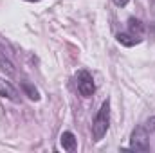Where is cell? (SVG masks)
<instances>
[{"label": "cell", "instance_id": "cell-5", "mask_svg": "<svg viewBox=\"0 0 155 153\" xmlns=\"http://www.w3.org/2000/svg\"><path fill=\"white\" fill-rule=\"evenodd\" d=\"M60 146L65 151H74L76 150V135L72 132H63L60 137Z\"/></svg>", "mask_w": 155, "mask_h": 153}, {"label": "cell", "instance_id": "cell-4", "mask_svg": "<svg viewBox=\"0 0 155 153\" xmlns=\"http://www.w3.org/2000/svg\"><path fill=\"white\" fill-rule=\"evenodd\" d=\"M0 97H5V99H9V101H13V103H18V101H20L16 88H15L9 81H5V79H2V77H0Z\"/></svg>", "mask_w": 155, "mask_h": 153}, {"label": "cell", "instance_id": "cell-12", "mask_svg": "<svg viewBox=\"0 0 155 153\" xmlns=\"http://www.w3.org/2000/svg\"><path fill=\"white\" fill-rule=\"evenodd\" d=\"M25 2H35L36 4V2H41V0H25Z\"/></svg>", "mask_w": 155, "mask_h": 153}, {"label": "cell", "instance_id": "cell-9", "mask_svg": "<svg viewBox=\"0 0 155 153\" xmlns=\"http://www.w3.org/2000/svg\"><path fill=\"white\" fill-rule=\"evenodd\" d=\"M128 31H130V34L141 38L143 33H144V25H143L141 20H137V18H130V20H128Z\"/></svg>", "mask_w": 155, "mask_h": 153}, {"label": "cell", "instance_id": "cell-2", "mask_svg": "<svg viewBox=\"0 0 155 153\" xmlns=\"http://www.w3.org/2000/svg\"><path fill=\"white\" fill-rule=\"evenodd\" d=\"M130 150L135 151H148L150 150V142H148V130L144 126H137L132 132L130 137Z\"/></svg>", "mask_w": 155, "mask_h": 153}, {"label": "cell", "instance_id": "cell-3", "mask_svg": "<svg viewBox=\"0 0 155 153\" xmlns=\"http://www.w3.org/2000/svg\"><path fill=\"white\" fill-rule=\"evenodd\" d=\"M76 79H78V90H79V94L83 97H92L94 92H96V85H94L92 76L87 70H79Z\"/></svg>", "mask_w": 155, "mask_h": 153}, {"label": "cell", "instance_id": "cell-6", "mask_svg": "<svg viewBox=\"0 0 155 153\" xmlns=\"http://www.w3.org/2000/svg\"><path fill=\"white\" fill-rule=\"evenodd\" d=\"M0 70L2 72H5L7 76H16V67L13 65V61L7 58V56H4V52L0 50Z\"/></svg>", "mask_w": 155, "mask_h": 153}, {"label": "cell", "instance_id": "cell-8", "mask_svg": "<svg viewBox=\"0 0 155 153\" xmlns=\"http://www.w3.org/2000/svg\"><path fill=\"white\" fill-rule=\"evenodd\" d=\"M20 86H22L24 94H25L29 99H33V101H40V92H38V88H36L33 83H29V81H22Z\"/></svg>", "mask_w": 155, "mask_h": 153}, {"label": "cell", "instance_id": "cell-1", "mask_svg": "<svg viewBox=\"0 0 155 153\" xmlns=\"http://www.w3.org/2000/svg\"><path fill=\"white\" fill-rule=\"evenodd\" d=\"M108 126H110V101L107 99V101H103L101 108L97 110L94 122H92V137L96 142H99L107 135Z\"/></svg>", "mask_w": 155, "mask_h": 153}, {"label": "cell", "instance_id": "cell-11", "mask_svg": "<svg viewBox=\"0 0 155 153\" xmlns=\"http://www.w3.org/2000/svg\"><path fill=\"white\" fill-rule=\"evenodd\" d=\"M112 2H114L116 5H119V7H124V5H126L130 0H112Z\"/></svg>", "mask_w": 155, "mask_h": 153}, {"label": "cell", "instance_id": "cell-10", "mask_svg": "<svg viewBox=\"0 0 155 153\" xmlns=\"http://www.w3.org/2000/svg\"><path fill=\"white\" fill-rule=\"evenodd\" d=\"M144 128H146V130H148L150 133H152V132H155V115H153V117H150V119L146 121V124H144Z\"/></svg>", "mask_w": 155, "mask_h": 153}, {"label": "cell", "instance_id": "cell-7", "mask_svg": "<svg viewBox=\"0 0 155 153\" xmlns=\"http://www.w3.org/2000/svg\"><path fill=\"white\" fill-rule=\"evenodd\" d=\"M116 38H117V41H119L121 45H124V47H134V45L141 43V38H139V36H134V34H130V33H119Z\"/></svg>", "mask_w": 155, "mask_h": 153}]
</instances>
